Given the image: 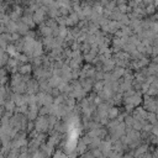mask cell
Returning a JSON list of instances; mask_svg holds the SVG:
<instances>
[]
</instances>
